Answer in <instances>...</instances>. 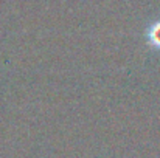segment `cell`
I'll return each instance as SVG.
<instances>
[{
    "label": "cell",
    "instance_id": "obj_1",
    "mask_svg": "<svg viewBox=\"0 0 160 158\" xmlns=\"http://www.w3.org/2000/svg\"><path fill=\"white\" fill-rule=\"evenodd\" d=\"M152 39L160 44V22L159 23H156L154 28H152Z\"/></svg>",
    "mask_w": 160,
    "mask_h": 158
}]
</instances>
